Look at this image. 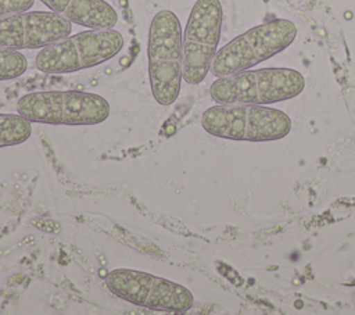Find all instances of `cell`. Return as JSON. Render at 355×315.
I'll return each mask as SVG.
<instances>
[{
	"label": "cell",
	"instance_id": "cell-2",
	"mask_svg": "<svg viewBox=\"0 0 355 315\" xmlns=\"http://www.w3.org/2000/svg\"><path fill=\"white\" fill-rule=\"evenodd\" d=\"M202 129L216 137L234 142H273L291 130L290 117L261 104H216L201 115Z\"/></svg>",
	"mask_w": 355,
	"mask_h": 315
},
{
	"label": "cell",
	"instance_id": "cell-3",
	"mask_svg": "<svg viewBox=\"0 0 355 315\" xmlns=\"http://www.w3.org/2000/svg\"><path fill=\"white\" fill-rule=\"evenodd\" d=\"M304 87L305 79L298 71L270 67L216 78L209 87V96L216 104L268 105L294 99Z\"/></svg>",
	"mask_w": 355,
	"mask_h": 315
},
{
	"label": "cell",
	"instance_id": "cell-8",
	"mask_svg": "<svg viewBox=\"0 0 355 315\" xmlns=\"http://www.w3.org/2000/svg\"><path fill=\"white\" fill-rule=\"evenodd\" d=\"M223 21L219 0H197L183 32V80L201 83L218 51Z\"/></svg>",
	"mask_w": 355,
	"mask_h": 315
},
{
	"label": "cell",
	"instance_id": "cell-11",
	"mask_svg": "<svg viewBox=\"0 0 355 315\" xmlns=\"http://www.w3.org/2000/svg\"><path fill=\"white\" fill-rule=\"evenodd\" d=\"M32 122L17 114H0V148L26 142L32 135Z\"/></svg>",
	"mask_w": 355,
	"mask_h": 315
},
{
	"label": "cell",
	"instance_id": "cell-5",
	"mask_svg": "<svg viewBox=\"0 0 355 315\" xmlns=\"http://www.w3.org/2000/svg\"><path fill=\"white\" fill-rule=\"evenodd\" d=\"M110 111L104 97L80 90L32 92L17 101V112L25 119L49 125H97Z\"/></svg>",
	"mask_w": 355,
	"mask_h": 315
},
{
	"label": "cell",
	"instance_id": "cell-4",
	"mask_svg": "<svg viewBox=\"0 0 355 315\" xmlns=\"http://www.w3.org/2000/svg\"><path fill=\"white\" fill-rule=\"evenodd\" d=\"M295 36V24L286 18L257 25L216 51L211 64V74L215 78H222L250 69L287 49Z\"/></svg>",
	"mask_w": 355,
	"mask_h": 315
},
{
	"label": "cell",
	"instance_id": "cell-13",
	"mask_svg": "<svg viewBox=\"0 0 355 315\" xmlns=\"http://www.w3.org/2000/svg\"><path fill=\"white\" fill-rule=\"evenodd\" d=\"M35 0H0V17L28 11Z\"/></svg>",
	"mask_w": 355,
	"mask_h": 315
},
{
	"label": "cell",
	"instance_id": "cell-1",
	"mask_svg": "<svg viewBox=\"0 0 355 315\" xmlns=\"http://www.w3.org/2000/svg\"><path fill=\"white\" fill-rule=\"evenodd\" d=\"M148 79L153 97L161 105H171L180 93L183 79V33L178 15L158 11L148 28Z\"/></svg>",
	"mask_w": 355,
	"mask_h": 315
},
{
	"label": "cell",
	"instance_id": "cell-7",
	"mask_svg": "<svg viewBox=\"0 0 355 315\" xmlns=\"http://www.w3.org/2000/svg\"><path fill=\"white\" fill-rule=\"evenodd\" d=\"M105 286L118 298L153 311L183 314L194 305L187 287L143 271L112 269L105 276Z\"/></svg>",
	"mask_w": 355,
	"mask_h": 315
},
{
	"label": "cell",
	"instance_id": "cell-9",
	"mask_svg": "<svg viewBox=\"0 0 355 315\" xmlns=\"http://www.w3.org/2000/svg\"><path fill=\"white\" fill-rule=\"evenodd\" d=\"M72 22L54 11H22L0 17V47L43 49L69 36Z\"/></svg>",
	"mask_w": 355,
	"mask_h": 315
},
{
	"label": "cell",
	"instance_id": "cell-10",
	"mask_svg": "<svg viewBox=\"0 0 355 315\" xmlns=\"http://www.w3.org/2000/svg\"><path fill=\"white\" fill-rule=\"evenodd\" d=\"M69 22L89 29H110L118 22L115 8L105 0H40Z\"/></svg>",
	"mask_w": 355,
	"mask_h": 315
},
{
	"label": "cell",
	"instance_id": "cell-12",
	"mask_svg": "<svg viewBox=\"0 0 355 315\" xmlns=\"http://www.w3.org/2000/svg\"><path fill=\"white\" fill-rule=\"evenodd\" d=\"M28 69L26 57L19 50L0 47V80L15 79Z\"/></svg>",
	"mask_w": 355,
	"mask_h": 315
},
{
	"label": "cell",
	"instance_id": "cell-6",
	"mask_svg": "<svg viewBox=\"0 0 355 315\" xmlns=\"http://www.w3.org/2000/svg\"><path fill=\"white\" fill-rule=\"evenodd\" d=\"M123 43L122 33L114 28L89 29L40 49L35 64L44 74H71L114 58L122 50Z\"/></svg>",
	"mask_w": 355,
	"mask_h": 315
}]
</instances>
